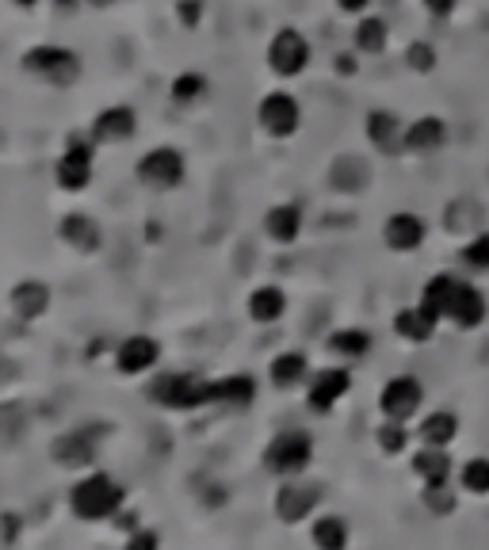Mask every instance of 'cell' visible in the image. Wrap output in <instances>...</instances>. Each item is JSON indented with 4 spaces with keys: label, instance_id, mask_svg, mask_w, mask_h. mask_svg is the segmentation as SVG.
<instances>
[{
    "label": "cell",
    "instance_id": "cell-1",
    "mask_svg": "<svg viewBox=\"0 0 489 550\" xmlns=\"http://www.w3.org/2000/svg\"><path fill=\"white\" fill-rule=\"evenodd\" d=\"M123 501H127V489L119 486L111 474H85L77 478L73 489H69V508L77 520L85 524H100V520H115L123 512Z\"/></svg>",
    "mask_w": 489,
    "mask_h": 550
},
{
    "label": "cell",
    "instance_id": "cell-2",
    "mask_svg": "<svg viewBox=\"0 0 489 550\" xmlns=\"http://www.w3.org/2000/svg\"><path fill=\"white\" fill-rule=\"evenodd\" d=\"M23 73L46 88H73L81 81V54L58 43H39L23 54Z\"/></svg>",
    "mask_w": 489,
    "mask_h": 550
},
{
    "label": "cell",
    "instance_id": "cell-3",
    "mask_svg": "<svg viewBox=\"0 0 489 550\" xmlns=\"http://www.w3.org/2000/svg\"><path fill=\"white\" fill-rule=\"evenodd\" d=\"M149 402L161 405V409H176V413H188V409H203L211 405V379L195 375V371H169V375H157L149 382Z\"/></svg>",
    "mask_w": 489,
    "mask_h": 550
},
{
    "label": "cell",
    "instance_id": "cell-4",
    "mask_svg": "<svg viewBox=\"0 0 489 550\" xmlns=\"http://www.w3.org/2000/svg\"><path fill=\"white\" fill-rule=\"evenodd\" d=\"M134 176H138V184L149 191H172L180 188L184 176H188V157L176 146H153L138 157Z\"/></svg>",
    "mask_w": 489,
    "mask_h": 550
},
{
    "label": "cell",
    "instance_id": "cell-5",
    "mask_svg": "<svg viewBox=\"0 0 489 550\" xmlns=\"http://www.w3.org/2000/svg\"><path fill=\"white\" fill-rule=\"evenodd\" d=\"M314 463V440L306 436V432H298V428H287V432H279L268 440L264 447V466L276 474V478H298V474H306Z\"/></svg>",
    "mask_w": 489,
    "mask_h": 550
},
{
    "label": "cell",
    "instance_id": "cell-6",
    "mask_svg": "<svg viewBox=\"0 0 489 550\" xmlns=\"http://www.w3.org/2000/svg\"><path fill=\"white\" fill-rule=\"evenodd\" d=\"M256 127L264 130L268 138H295L302 127V104H298L295 92H268L260 104H256Z\"/></svg>",
    "mask_w": 489,
    "mask_h": 550
},
{
    "label": "cell",
    "instance_id": "cell-7",
    "mask_svg": "<svg viewBox=\"0 0 489 550\" xmlns=\"http://www.w3.org/2000/svg\"><path fill=\"white\" fill-rule=\"evenodd\" d=\"M348 390H352V371L348 367L310 371V379H306V409L325 417V413H333L348 398Z\"/></svg>",
    "mask_w": 489,
    "mask_h": 550
},
{
    "label": "cell",
    "instance_id": "cell-8",
    "mask_svg": "<svg viewBox=\"0 0 489 550\" xmlns=\"http://www.w3.org/2000/svg\"><path fill=\"white\" fill-rule=\"evenodd\" d=\"M306 65H310V43H306V35L295 31V27H283L272 35V43H268V69L283 77V81H291V77H302L306 73Z\"/></svg>",
    "mask_w": 489,
    "mask_h": 550
},
{
    "label": "cell",
    "instance_id": "cell-9",
    "mask_svg": "<svg viewBox=\"0 0 489 550\" xmlns=\"http://www.w3.org/2000/svg\"><path fill=\"white\" fill-rule=\"evenodd\" d=\"M321 508V486L318 482H302L298 478H283V486L276 489V516L283 524H302Z\"/></svg>",
    "mask_w": 489,
    "mask_h": 550
},
{
    "label": "cell",
    "instance_id": "cell-10",
    "mask_svg": "<svg viewBox=\"0 0 489 550\" xmlns=\"http://www.w3.org/2000/svg\"><path fill=\"white\" fill-rule=\"evenodd\" d=\"M88 134H92L100 146H127L130 138L138 134V111H134L130 104L100 107V111L92 115Z\"/></svg>",
    "mask_w": 489,
    "mask_h": 550
},
{
    "label": "cell",
    "instance_id": "cell-11",
    "mask_svg": "<svg viewBox=\"0 0 489 550\" xmlns=\"http://www.w3.org/2000/svg\"><path fill=\"white\" fill-rule=\"evenodd\" d=\"M421 402H425V386L413 375H394L379 390V413L394 417V421H413V413L421 409Z\"/></svg>",
    "mask_w": 489,
    "mask_h": 550
},
{
    "label": "cell",
    "instance_id": "cell-12",
    "mask_svg": "<svg viewBox=\"0 0 489 550\" xmlns=\"http://www.w3.org/2000/svg\"><path fill=\"white\" fill-rule=\"evenodd\" d=\"M157 363H161V344L149 337V333H138V337L119 340V348H115V371H119V375H127V379L149 375Z\"/></svg>",
    "mask_w": 489,
    "mask_h": 550
},
{
    "label": "cell",
    "instance_id": "cell-13",
    "mask_svg": "<svg viewBox=\"0 0 489 550\" xmlns=\"http://www.w3.org/2000/svg\"><path fill=\"white\" fill-rule=\"evenodd\" d=\"M367 142L371 149H379L383 157H402L405 153V123L390 111V107H375V111H367Z\"/></svg>",
    "mask_w": 489,
    "mask_h": 550
},
{
    "label": "cell",
    "instance_id": "cell-14",
    "mask_svg": "<svg viewBox=\"0 0 489 550\" xmlns=\"http://www.w3.org/2000/svg\"><path fill=\"white\" fill-rule=\"evenodd\" d=\"M425 237H428L425 218L413 211H394L383 222V241L390 253H417L425 245Z\"/></svg>",
    "mask_w": 489,
    "mask_h": 550
},
{
    "label": "cell",
    "instance_id": "cell-15",
    "mask_svg": "<svg viewBox=\"0 0 489 550\" xmlns=\"http://www.w3.org/2000/svg\"><path fill=\"white\" fill-rule=\"evenodd\" d=\"M489 318V298L486 291L478 287V283H470V279H463L459 283V295H455V302H451V314H447V321L455 325V329H463V333H474V329H482Z\"/></svg>",
    "mask_w": 489,
    "mask_h": 550
},
{
    "label": "cell",
    "instance_id": "cell-16",
    "mask_svg": "<svg viewBox=\"0 0 489 550\" xmlns=\"http://www.w3.org/2000/svg\"><path fill=\"white\" fill-rule=\"evenodd\" d=\"M8 302H12V314L20 321H39L50 314L54 291L46 287L43 279H20V283L8 291Z\"/></svg>",
    "mask_w": 489,
    "mask_h": 550
},
{
    "label": "cell",
    "instance_id": "cell-17",
    "mask_svg": "<svg viewBox=\"0 0 489 550\" xmlns=\"http://www.w3.org/2000/svg\"><path fill=\"white\" fill-rule=\"evenodd\" d=\"M447 146V123L440 115H421L413 123H405V153L413 157H432Z\"/></svg>",
    "mask_w": 489,
    "mask_h": 550
},
{
    "label": "cell",
    "instance_id": "cell-18",
    "mask_svg": "<svg viewBox=\"0 0 489 550\" xmlns=\"http://www.w3.org/2000/svg\"><path fill=\"white\" fill-rule=\"evenodd\" d=\"M58 237H62L69 249H77V253H96V249H100V237H104V230H100V222H96L92 214L73 211V214H65L62 222H58Z\"/></svg>",
    "mask_w": 489,
    "mask_h": 550
},
{
    "label": "cell",
    "instance_id": "cell-19",
    "mask_svg": "<svg viewBox=\"0 0 489 550\" xmlns=\"http://www.w3.org/2000/svg\"><path fill=\"white\" fill-rule=\"evenodd\" d=\"M436 329H440V318L428 310V306H405L394 314V333L405 340V344H428V340L436 337Z\"/></svg>",
    "mask_w": 489,
    "mask_h": 550
},
{
    "label": "cell",
    "instance_id": "cell-20",
    "mask_svg": "<svg viewBox=\"0 0 489 550\" xmlns=\"http://www.w3.org/2000/svg\"><path fill=\"white\" fill-rule=\"evenodd\" d=\"M413 474L421 478V486H436V482H451L455 466H451V455L447 447H436V444H421L413 451Z\"/></svg>",
    "mask_w": 489,
    "mask_h": 550
},
{
    "label": "cell",
    "instance_id": "cell-21",
    "mask_svg": "<svg viewBox=\"0 0 489 550\" xmlns=\"http://www.w3.org/2000/svg\"><path fill=\"white\" fill-rule=\"evenodd\" d=\"M264 233L276 241V245H295L302 237V207L298 203H276L264 214Z\"/></svg>",
    "mask_w": 489,
    "mask_h": 550
},
{
    "label": "cell",
    "instance_id": "cell-22",
    "mask_svg": "<svg viewBox=\"0 0 489 550\" xmlns=\"http://www.w3.org/2000/svg\"><path fill=\"white\" fill-rule=\"evenodd\" d=\"M256 398V382L249 375H222V379H211V405H222V409H245L253 405Z\"/></svg>",
    "mask_w": 489,
    "mask_h": 550
},
{
    "label": "cell",
    "instance_id": "cell-23",
    "mask_svg": "<svg viewBox=\"0 0 489 550\" xmlns=\"http://www.w3.org/2000/svg\"><path fill=\"white\" fill-rule=\"evenodd\" d=\"M287 314V291L276 283H260L253 295H249V318L256 325H276Z\"/></svg>",
    "mask_w": 489,
    "mask_h": 550
},
{
    "label": "cell",
    "instance_id": "cell-24",
    "mask_svg": "<svg viewBox=\"0 0 489 550\" xmlns=\"http://www.w3.org/2000/svg\"><path fill=\"white\" fill-rule=\"evenodd\" d=\"M92 161L96 157H85V153H73V149H62L58 165H54V180L62 191H85L92 184Z\"/></svg>",
    "mask_w": 489,
    "mask_h": 550
},
{
    "label": "cell",
    "instance_id": "cell-25",
    "mask_svg": "<svg viewBox=\"0 0 489 550\" xmlns=\"http://www.w3.org/2000/svg\"><path fill=\"white\" fill-rule=\"evenodd\" d=\"M268 379H272V386L276 390H295V386H302V382L310 379V360L302 356V352H279L276 360L268 363Z\"/></svg>",
    "mask_w": 489,
    "mask_h": 550
},
{
    "label": "cell",
    "instance_id": "cell-26",
    "mask_svg": "<svg viewBox=\"0 0 489 550\" xmlns=\"http://www.w3.org/2000/svg\"><path fill=\"white\" fill-rule=\"evenodd\" d=\"M459 275H432L425 283V291H421V306H428L432 314L440 321H447V314H451V302H455V295H459Z\"/></svg>",
    "mask_w": 489,
    "mask_h": 550
},
{
    "label": "cell",
    "instance_id": "cell-27",
    "mask_svg": "<svg viewBox=\"0 0 489 550\" xmlns=\"http://www.w3.org/2000/svg\"><path fill=\"white\" fill-rule=\"evenodd\" d=\"M329 348H333V356H341L344 363H356L371 352V333L360 329V325H344V329H333V333H329Z\"/></svg>",
    "mask_w": 489,
    "mask_h": 550
},
{
    "label": "cell",
    "instance_id": "cell-28",
    "mask_svg": "<svg viewBox=\"0 0 489 550\" xmlns=\"http://www.w3.org/2000/svg\"><path fill=\"white\" fill-rule=\"evenodd\" d=\"M417 436H421V444L451 447V440L459 436V417L451 409H436V413H428L425 421L417 424Z\"/></svg>",
    "mask_w": 489,
    "mask_h": 550
},
{
    "label": "cell",
    "instance_id": "cell-29",
    "mask_svg": "<svg viewBox=\"0 0 489 550\" xmlns=\"http://www.w3.org/2000/svg\"><path fill=\"white\" fill-rule=\"evenodd\" d=\"M310 539H314L321 550H341V547H348L352 531H348V520H344V516H337V512H321V516H314Z\"/></svg>",
    "mask_w": 489,
    "mask_h": 550
},
{
    "label": "cell",
    "instance_id": "cell-30",
    "mask_svg": "<svg viewBox=\"0 0 489 550\" xmlns=\"http://www.w3.org/2000/svg\"><path fill=\"white\" fill-rule=\"evenodd\" d=\"M352 43L360 54H383L386 43H390V27H386L383 16H363L352 31Z\"/></svg>",
    "mask_w": 489,
    "mask_h": 550
},
{
    "label": "cell",
    "instance_id": "cell-31",
    "mask_svg": "<svg viewBox=\"0 0 489 550\" xmlns=\"http://www.w3.org/2000/svg\"><path fill=\"white\" fill-rule=\"evenodd\" d=\"M207 88H211V81L203 77V73H195V69H188V73H176L169 85V96L172 104L180 107H195L203 96H207Z\"/></svg>",
    "mask_w": 489,
    "mask_h": 550
},
{
    "label": "cell",
    "instance_id": "cell-32",
    "mask_svg": "<svg viewBox=\"0 0 489 550\" xmlns=\"http://www.w3.org/2000/svg\"><path fill=\"white\" fill-rule=\"evenodd\" d=\"M459 489L474 497H489V455H474L459 466Z\"/></svg>",
    "mask_w": 489,
    "mask_h": 550
},
{
    "label": "cell",
    "instance_id": "cell-33",
    "mask_svg": "<svg viewBox=\"0 0 489 550\" xmlns=\"http://www.w3.org/2000/svg\"><path fill=\"white\" fill-rule=\"evenodd\" d=\"M459 264L467 272H489V230L467 237V245L459 249Z\"/></svg>",
    "mask_w": 489,
    "mask_h": 550
},
{
    "label": "cell",
    "instance_id": "cell-34",
    "mask_svg": "<svg viewBox=\"0 0 489 550\" xmlns=\"http://www.w3.org/2000/svg\"><path fill=\"white\" fill-rule=\"evenodd\" d=\"M375 444L383 447L386 455H402L405 447H409V428H405V421L383 417V424H379V432H375Z\"/></svg>",
    "mask_w": 489,
    "mask_h": 550
},
{
    "label": "cell",
    "instance_id": "cell-35",
    "mask_svg": "<svg viewBox=\"0 0 489 550\" xmlns=\"http://www.w3.org/2000/svg\"><path fill=\"white\" fill-rule=\"evenodd\" d=\"M421 501H425V508L432 512V516L455 512V505H459V497H455L451 482H436V486H425V489H421Z\"/></svg>",
    "mask_w": 489,
    "mask_h": 550
},
{
    "label": "cell",
    "instance_id": "cell-36",
    "mask_svg": "<svg viewBox=\"0 0 489 550\" xmlns=\"http://www.w3.org/2000/svg\"><path fill=\"white\" fill-rule=\"evenodd\" d=\"M405 65H409L413 73H432V69H436V46L409 43V50H405Z\"/></svg>",
    "mask_w": 489,
    "mask_h": 550
},
{
    "label": "cell",
    "instance_id": "cell-37",
    "mask_svg": "<svg viewBox=\"0 0 489 550\" xmlns=\"http://www.w3.org/2000/svg\"><path fill=\"white\" fill-rule=\"evenodd\" d=\"M207 16V4L203 0H176V20L180 27H199Z\"/></svg>",
    "mask_w": 489,
    "mask_h": 550
},
{
    "label": "cell",
    "instance_id": "cell-38",
    "mask_svg": "<svg viewBox=\"0 0 489 550\" xmlns=\"http://www.w3.org/2000/svg\"><path fill=\"white\" fill-rule=\"evenodd\" d=\"M425 8L432 16H451V8H455V0H425Z\"/></svg>",
    "mask_w": 489,
    "mask_h": 550
},
{
    "label": "cell",
    "instance_id": "cell-39",
    "mask_svg": "<svg viewBox=\"0 0 489 550\" xmlns=\"http://www.w3.org/2000/svg\"><path fill=\"white\" fill-rule=\"evenodd\" d=\"M360 65H356V58L352 54H337V73H356Z\"/></svg>",
    "mask_w": 489,
    "mask_h": 550
},
{
    "label": "cell",
    "instance_id": "cell-40",
    "mask_svg": "<svg viewBox=\"0 0 489 550\" xmlns=\"http://www.w3.org/2000/svg\"><path fill=\"white\" fill-rule=\"evenodd\" d=\"M367 4H371V0H337V8H341V12H348V16H352V12H363Z\"/></svg>",
    "mask_w": 489,
    "mask_h": 550
},
{
    "label": "cell",
    "instance_id": "cell-41",
    "mask_svg": "<svg viewBox=\"0 0 489 550\" xmlns=\"http://www.w3.org/2000/svg\"><path fill=\"white\" fill-rule=\"evenodd\" d=\"M130 547H157V535H146V531H138V535H130Z\"/></svg>",
    "mask_w": 489,
    "mask_h": 550
},
{
    "label": "cell",
    "instance_id": "cell-42",
    "mask_svg": "<svg viewBox=\"0 0 489 550\" xmlns=\"http://www.w3.org/2000/svg\"><path fill=\"white\" fill-rule=\"evenodd\" d=\"M50 4H54V8H58V12H73V8H77V4H81V0H50Z\"/></svg>",
    "mask_w": 489,
    "mask_h": 550
},
{
    "label": "cell",
    "instance_id": "cell-43",
    "mask_svg": "<svg viewBox=\"0 0 489 550\" xmlns=\"http://www.w3.org/2000/svg\"><path fill=\"white\" fill-rule=\"evenodd\" d=\"M92 8H115V4H123V0H88Z\"/></svg>",
    "mask_w": 489,
    "mask_h": 550
},
{
    "label": "cell",
    "instance_id": "cell-44",
    "mask_svg": "<svg viewBox=\"0 0 489 550\" xmlns=\"http://www.w3.org/2000/svg\"><path fill=\"white\" fill-rule=\"evenodd\" d=\"M16 4H20V8H31V4H35V0H16Z\"/></svg>",
    "mask_w": 489,
    "mask_h": 550
}]
</instances>
